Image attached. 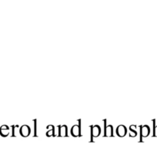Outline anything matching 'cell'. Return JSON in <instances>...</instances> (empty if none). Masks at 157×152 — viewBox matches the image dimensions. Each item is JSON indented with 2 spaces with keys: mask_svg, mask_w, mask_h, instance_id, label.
Masks as SVG:
<instances>
[{
  "mask_svg": "<svg viewBox=\"0 0 157 152\" xmlns=\"http://www.w3.org/2000/svg\"><path fill=\"white\" fill-rule=\"evenodd\" d=\"M116 133L120 137H123L126 134V128L124 125H120L116 128Z\"/></svg>",
  "mask_w": 157,
  "mask_h": 152,
  "instance_id": "cell-1",
  "label": "cell"
},
{
  "mask_svg": "<svg viewBox=\"0 0 157 152\" xmlns=\"http://www.w3.org/2000/svg\"><path fill=\"white\" fill-rule=\"evenodd\" d=\"M20 134L22 137H27L30 134V128L28 125H23L20 128Z\"/></svg>",
  "mask_w": 157,
  "mask_h": 152,
  "instance_id": "cell-2",
  "label": "cell"
},
{
  "mask_svg": "<svg viewBox=\"0 0 157 152\" xmlns=\"http://www.w3.org/2000/svg\"><path fill=\"white\" fill-rule=\"evenodd\" d=\"M10 133V128L7 125H2L0 128V135L2 137H6Z\"/></svg>",
  "mask_w": 157,
  "mask_h": 152,
  "instance_id": "cell-3",
  "label": "cell"
},
{
  "mask_svg": "<svg viewBox=\"0 0 157 152\" xmlns=\"http://www.w3.org/2000/svg\"><path fill=\"white\" fill-rule=\"evenodd\" d=\"M101 130L100 128L99 127L98 125H95V126H92V134L94 137H97L99 136V134H100Z\"/></svg>",
  "mask_w": 157,
  "mask_h": 152,
  "instance_id": "cell-4",
  "label": "cell"
},
{
  "mask_svg": "<svg viewBox=\"0 0 157 152\" xmlns=\"http://www.w3.org/2000/svg\"><path fill=\"white\" fill-rule=\"evenodd\" d=\"M71 133L73 136L76 137L79 135V127H78L77 124L74 125L73 127L72 128V130H71Z\"/></svg>",
  "mask_w": 157,
  "mask_h": 152,
  "instance_id": "cell-5",
  "label": "cell"
},
{
  "mask_svg": "<svg viewBox=\"0 0 157 152\" xmlns=\"http://www.w3.org/2000/svg\"><path fill=\"white\" fill-rule=\"evenodd\" d=\"M59 135L66 136L67 135V127L66 125H63L59 129Z\"/></svg>",
  "mask_w": 157,
  "mask_h": 152,
  "instance_id": "cell-6",
  "label": "cell"
},
{
  "mask_svg": "<svg viewBox=\"0 0 157 152\" xmlns=\"http://www.w3.org/2000/svg\"><path fill=\"white\" fill-rule=\"evenodd\" d=\"M141 128V133L142 135H143V136H147L148 134H149V127H147V126H143Z\"/></svg>",
  "mask_w": 157,
  "mask_h": 152,
  "instance_id": "cell-7",
  "label": "cell"
},
{
  "mask_svg": "<svg viewBox=\"0 0 157 152\" xmlns=\"http://www.w3.org/2000/svg\"><path fill=\"white\" fill-rule=\"evenodd\" d=\"M105 136H113V127L108 126L105 129Z\"/></svg>",
  "mask_w": 157,
  "mask_h": 152,
  "instance_id": "cell-8",
  "label": "cell"
}]
</instances>
